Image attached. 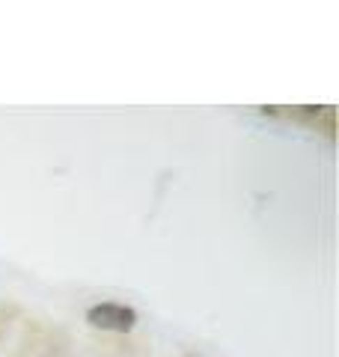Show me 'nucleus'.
I'll return each mask as SVG.
<instances>
[{"label":"nucleus","instance_id":"1","mask_svg":"<svg viewBox=\"0 0 339 357\" xmlns=\"http://www.w3.org/2000/svg\"><path fill=\"white\" fill-rule=\"evenodd\" d=\"M86 321L96 331H110V333H128L137 325V310L119 301H101L86 310Z\"/></svg>","mask_w":339,"mask_h":357}]
</instances>
